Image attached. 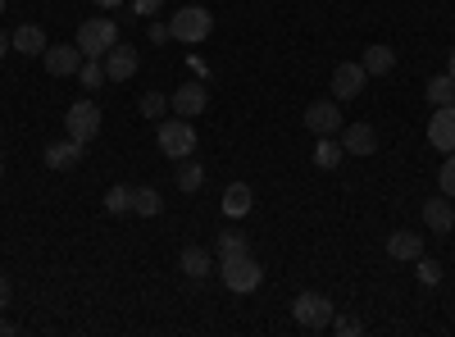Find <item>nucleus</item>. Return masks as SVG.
Masks as SVG:
<instances>
[{"mask_svg":"<svg viewBox=\"0 0 455 337\" xmlns=\"http://www.w3.org/2000/svg\"><path fill=\"white\" fill-rule=\"evenodd\" d=\"M205 105H210V92H205L201 83H182V87L169 96V109H173L178 119H201Z\"/></svg>","mask_w":455,"mask_h":337,"instance_id":"nucleus-9","label":"nucleus"},{"mask_svg":"<svg viewBox=\"0 0 455 337\" xmlns=\"http://www.w3.org/2000/svg\"><path fill=\"white\" fill-rule=\"evenodd\" d=\"M42 60H46V73H51V78H73V73L83 68V51H78V42H51Z\"/></svg>","mask_w":455,"mask_h":337,"instance_id":"nucleus-7","label":"nucleus"},{"mask_svg":"<svg viewBox=\"0 0 455 337\" xmlns=\"http://www.w3.org/2000/svg\"><path fill=\"white\" fill-rule=\"evenodd\" d=\"M146 36H150V42H156V46H164V42H173V32H169V23H156V19H150V23H146Z\"/></svg>","mask_w":455,"mask_h":337,"instance_id":"nucleus-32","label":"nucleus"},{"mask_svg":"<svg viewBox=\"0 0 455 337\" xmlns=\"http://www.w3.org/2000/svg\"><path fill=\"white\" fill-rule=\"evenodd\" d=\"M169 32H173V42L196 46V42H205V36L214 32V14H210L205 5H187V10H178V14L169 19Z\"/></svg>","mask_w":455,"mask_h":337,"instance_id":"nucleus-3","label":"nucleus"},{"mask_svg":"<svg viewBox=\"0 0 455 337\" xmlns=\"http://www.w3.org/2000/svg\"><path fill=\"white\" fill-rule=\"evenodd\" d=\"M10 51H14V46H10V36H5V32H0V60H5Z\"/></svg>","mask_w":455,"mask_h":337,"instance_id":"nucleus-36","label":"nucleus"},{"mask_svg":"<svg viewBox=\"0 0 455 337\" xmlns=\"http://www.w3.org/2000/svg\"><path fill=\"white\" fill-rule=\"evenodd\" d=\"M10 46L19 51V55H46V28H36V23H23V28H14V36H10Z\"/></svg>","mask_w":455,"mask_h":337,"instance_id":"nucleus-16","label":"nucleus"},{"mask_svg":"<svg viewBox=\"0 0 455 337\" xmlns=\"http://www.w3.org/2000/svg\"><path fill=\"white\" fill-rule=\"evenodd\" d=\"M414 269H419V283H442V265H437V260H428V255H419V260H414Z\"/></svg>","mask_w":455,"mask_h":337,"instance_id":"nucleus-30","label":"nucleus"},{"mask_svg":"<svg viewBox=\"0 0 455 337\" xmlns=\"http://www.w3.org/2000/svg\"><path fill=\"white\" fill-rule=\"evenodd\" d=\"M337 105H341V100H315V105L306 109V128H310L315 137H337L341 128H347V119H341Z\"/></svg>","mask_w":455,"mask_h":337,"instance_id":"nucleus-8","label":"nucleus"},{"mask_svg":"<svg viewBox=\"0 0 455 337\" xmlns=\"http://www.w3.org/2000/svg\"><path fill=\"white\" fill-rule=\"evenodd\" d=\"M0 173H5V164H0Z\"/></svg>","mask_w":455,"mask_h":337,"instance_id":"nucleus-40","label":"nucleus"},{"mask_svg":"<svg viewBox=\"0 0 455 337\" xmlns=\"http://www.w3.org/2000/svg\"><path fill=\"white\" fill-rule=\"evenodd\" d=\"M100 10H119V5H128V0H96Z\"/></svg>","mask_w":455,"mask_h":337,"instance_id":"nucleus-35","label":"nucleus"},{"mask_svg":"<svg viewBox=\"0 0 455 337\" xmlns=\"http://www.w3.org/2000/svg\"><path fill=\"white\" fill-rule=\"evenodd\" d=\"M341 160H347L341 141H337V137H319V146H315V164H319V169H337Z\"/></svg>","mask_w":455,"mask_h":337,"instance_id":"nucleus-23","label":"nucleus"},{"mask_svg":"<svg viewBox=\"0 0 455 337\" xmlns=\"http://www.w3.org/2000/svg\"><path fill=\"white\" fill-rule=\"evenodd\" d=\"M424 223H428V233H451L455 229V205H451V197H433V201H424Z\"/></svg>","mask_w":455,"mask_h":337,"instance_id":"nucleus-15","label":"nucleus"},{"mask_svg":"<svg viewBox=\"0 0 455 337\" xmlns=\"http://www.w3.org/2000/svg\"><path fill=\"white\" fill-rule=\"evenodd\" d=\"M341 151H347V156H373L378 151L373 124H347V128H341Z\"/></svg>","mask_w":455,"mask_h":337,"instance_id":"nucleus-13","label":"nucleus"},{"mask_svg":"<svg viewBox=\"0 0 455 337\" xmlns=\"http://www.w3.org/2000/svg\"><path fill=\"white\" fill-rule=\"evenodd\" d=\"M5 333H14V324H10V319H0V337H5Z\"/></svg>","mask_w":455,"mask_h":337,"instance_id":"nucleus-37","label":"nucleus"},{"mask_svg":"<svg viewBox=\"0 0 455 337\" xmlns=\"http://www.w3.org/2000/svg\"><path fill=\"white\" fill-rule=\"evenodd\" d=\"M437 187H442V197L455 201V151L442 160V169H437Z\"/></svg>","mask_w":455,"mask_h":337,"instance_id":"nucleus-28","label":"nucleus"},{"mask_svg":"<svg viewBox=\"0 0 455 337\" xmlns=\"http://www.w3.org/2000/svg\"><path fill=\"white\" fill-rule=\"evenodd\" d=\"M178 265H182V274H187V278H205V274L214 269V260H210V251H205V246H187Z\"/></svg>","mask_w":455,"mask_h":337,"instance_id":"nucleus-20","label":"nucleus"},{"mask_svg":"<svg viewBox=\"0 0 455 337\" xmlns=\"http://www.w3.org/2000/svg\"><path fill=\"white\" fill-rule=\"evenodd\" d=\"M132 210L141 219H156V214H164V197L156 192V187H132Z\"/></svg>","mask_w":455,"mask_h":337,"instance_id":"nucleus-21","label":"nucleus"},{"mask_svg":"<svg viewBox=\"0 0 455 337\" xmlns=\"http://www.w3.org/2000/svg\"><path fill=\"white\" fill-rule=\"evenodd\" d=\"M0 14H5V0H0Z\"/></svg>","mask_w":455,"mask_h":337,"instance_id":"nucleus-39","label":"nucleus"},{"mask_svg":"<svg viewBox=\"0 0 455 337\" xmlns=\"http://www.w3.org/2000/svg\"><path fill=\"white\" fill-rule=\"evenodd\" d=\"M387 255H392V260H410V265H414V260L424 255V237L410 233V229H401V233L387 237Z\"/></svg>","mask_w":455,"mask_h":337,"instance_id":"nucleus-17","label":"nucleus"},{"mask_svg":"<svg viewBox=\"0 0 455 337\" xmlns=\"http://www.w3.org/2000/svg\"><path fill=\"white\" fill-rule=\"evenodd\" d=\"M100 64H105V78H109V83H128L132 73H137V51L119 42L114 51H105V60H100Z\"/></svg>","mask_w":455,"mask_h":337,"instance_id":"nucleus-12","label":"nucleus"},{"mask_svg":"<svg viewBox=\"0 0 455 337\" xmlns=\"http://www.w3.org/2000/svg\"><path fill=\"white\" fill-rule=\"evenodd\" d=\"M291 315H296V324H300V328H310V333H319V328H328V324H332L337 306L328 301L323 292H300L296 301H291Z\"/></svg>","mask_w":455,"mask_h":337,"instance_id":"nucleus-5","label":"nucleus"},{"mask_svg":"<svg viewBox=\"0 0 455 337\" xmlns=\"http://www.w3.org/2000/svg\"><path fill=\"white\" fill-rule=\"evenodd\" d=\"M114 46H119V23H114V19L96 14V19H87V23L78 28V51H83V60H105V51H114Z\"/></svg>","mask_w":455,"mask_h":337,"instance_id":"nucleus-2","label":"nucleus"},{"mask_svg":"<svg viewBox=\"0 0 455 337\" xmlns=\"http://www.w3.org/2000/svg\"><path fill=\"white\" fill-rule=\"evenodd\" d=\"M78 73H83V87H105V83H109L100 60H83V68H78Z\"/></svg>","mask_w":455,"mask_h":337,"instance_id":"nucleus-29","label":"nucleus"},{"mask_svg":"<svg viewBox=\"0 0 455 337\" xmlns=\"http://www.w3.org/2000/svg\"><path fill=\"white\" fill-rule=\"evenodd\" d=\"M137 109H141V115H146V119H156V124H160V119L169 115V96H160V92H146Z\"/></svg>","mask_w":455,"mask_h":337,"instance_id":"nucleus-26","label":"nucleus"},{"mask_svg":"<svg viewBox=\"0 0 455 337\" xmlns=\"http://www.w3.org/2000/svg\"><path fill=\"white\" fill-rule=\"evenodd\" d=\"M160 5H164V0H132V14H160Z\"/></svg>","mask_w":455,"mask_h":337,"instance_id":"nucleus-33","label":"nucleus"},{"mask_svg":"<svg viewBox=\"0 0 455 337\" xmlns=\"http://www.w3.org/2000/svg\"><path fill=\"white\" fill-rule=\"evenodd\" d=\"M428 141L437 146L442 156L455 151V105H433V119H428Z\"/></svg>","mask_w":455,"mask_h":337,"instance_id":"nucleus-10","label":"nucleus"},{"mask_svg":"<svg viewBox=\"0 0 455 337\" xmlns=\"http://www.w3.org/2000/svg\"><path fill=\"white\" fill-rule=\"evenodd\" d=\"M328 328H337V333H347V337H355V333H360L364 324H360L355 315H332V324H328Z\"/></svg>","mask_w":455,"mask_h":337,"instance_id":"nucleus-31","label":"nucleus"},{"mask_svg":"<svg viewBox=\"0 0 455 337\" xmlns=\"http://www.w3.org/2000/svg\"><path fill=\"white\" fill-rule=\"evenodd\" d=\"M201 187H205V169H201L192 156H187V160L178 164V192L192 197V192H201Z\"/></svg>","mask_w":455,"mask_h":337,"instance_id":"nucleus-22","label":"nucleus"},{"mask_svg":"<svg viewBox=\"0 0 455 337\" xmlns=\"http://www.w3.org/2000/svg\"><path fill=\"white\" fill-rule=\"evenodd\" d=\"M360 64H364V73L383 78V73H392V68H396V51H392V46H369V51L360 55Z\"/></svg>","mask_w":455,"mask_h":337,"instance_id":"nucleus-19","label":"nucleus"},{"mask_svg":"<svg viewBox=\"0 0 455 337\" xmlns=\"http://www.w3.org/2000/svg\"><path fill=\"white\" fill-rule=\"evenodd\" d=\"M214 251H219V260H233V255H251V242L242 233H219Z\"/></svg>","mask_w":455,"mask_h":337,"instance_id":"nucleus-25","label":"nucleus"},{"mask_svg":"<svg viewBox=\"0 0 455 337\" xmlns=\"http://www.w3.org/2000/svg\"><path fill=\"white\" fill-rule=\"evenodd\" d=\"M219 278H223L228 292L246 296V292H255L264 283V269H259L255 255H233V260H219Z\"/></svg>","mask_w":455,"mask_h":337,"instance_id":"nucleus-4","label":"nucleus"},{"mask_svg":"<svg viewBox=\"0 0 455 337\" xmlns=\"http://www.w3.org/2000/svg\"><path fill=\"white\" fill-rule=\"evenodd\" d=\"M10 296H14V287H10L5 274H0V310H10Z\"/></svg>","mask_w":455,"mask_h":337,"instance_id":"nucleus-34","label":"nucleus"},{"mask_svg":"<svg viewBox=\"0 0 455 337\" xmlns=\"http://www.w3.org/2000/svg\"><path fill=\"white\" fill-rule=\"evenodd\" d=\"M369 83V73L364 64H337L332 68V100H355Z\"/></svg>","mask_w":455,"mask_h":337,"instance_id":"nucleus-11","label":"nucleus"},{"mask_svg":"<svg viewBox=\"0 0 455 337\" xmlns=\"http://www.w3.org/2000/svg\"><path fill=\"white\" fill-rule=\"evenodd\" d=\"M105 210L109 214H124V210H132V187H109V192H105Z\"/></svg>","mask_w":455,"mask_h":337,"instance_id":"nucleus-27","label":"nucleus"},{"mask_svg":"<svg viewBox=\"0 0 455 337\" xmlns=\"http://www.w3.org/2000/svg\"><path fill=\"white\" fill-rule=\"evenodd\" d=\"M251 205H255V197H251L246 182H233V187L223 192V214H228V219H246Z\"/></svg>","mask_w":455,"mask_h":337,"instance_id":"nucleus-18","label":"nucleus"},{"mask_svg":"<svg viewBox=\"0 0 455 337\" xmlns=\"http://www.w3.org/2000/svg\"><path fill=\"white\" fill-rule=\"evenodd\" d=\"M446 73H451V78H455V51H451V60H446Z\"/></svg>","mask_w":455,"mask_h":337,"instance_id":"nucleus-38","label":"nucleus"},{"mask_svg":"<svg viewBox=\"0 0 455 337\" xmlns=\"http://www.w3.org/2000/svg\"><path fill=\"white\" fill-rule=\"evenodd\" d=\"M156 146H160V156H169V160H187L196 151V124L192 119H164L160 128H156Z\"/></svg>","mask_w":455,"mask_h":337,"instance_id":"nucleus-1","label":"nucleus"},{"mask_svg":"<svg viewBox=\"0 0 455 337\" xmlns=\"http://www.w3.org/2000/svg\"><path fill=\"white\" fill-rule=\"evenodd\" d=\"M78 160H83V141H73V137H64V141H46V169L64 173V169H73Z\"/></svg>","mask_w":455,"mask_h":337,"instance_id":"nucleus-14","label":"nucleus"},{"mask_svg":"<svg viewBox=\"0 0 455 337\" xmlns=\"http://www.w3.org/2000/svg\"><path fill=\"white\" fill-rule=\"evenodd\" d=\"M100 119H105V115H100L96 100H73V105L64 109V132H68L73 141L87 146V141L100 132Z\"/></svg>","mask_w":455,"mask_h":337,"instance_id":"nucleus-6","label":"nucleus"},{"mask_svg":"<svg viewBox=\"0 0 455 337\" xmlns=\"http://www.w3.org/2000/svg\"><path fill=\"white\" fill-rule=\"evenodd\" d=\"M428 100L433 105H455V78H451V73H437V78H428Z\"/></svg>","mask_w":455,"mask_h":337,"instance_id":"nucleus-24","label":"nucleus"}]
</instances>
